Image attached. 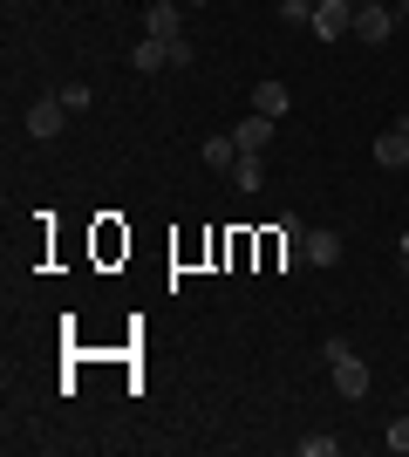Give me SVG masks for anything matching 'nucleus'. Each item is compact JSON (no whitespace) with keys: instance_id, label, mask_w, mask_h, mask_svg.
Segmentation results:
<instances>
[{"instance_id":"7","label":"nucleus","mask_w":409,"mask_h":457,"mask_svg":"<svg viewBox=\"0 0 409 457\" xmlns=\"http://www.w3.org/2000/svg\"><path fill=\"white\" fill-rule=\"evenodd\" d=\"M375 164H389V171H409V123H389V130L375 137Z\"/></svg>"},{"instance_id":"17","label":"nucleus","mask_w":409,"mask_h":457,"mask_svg":"<svg viewBox=\"0 0 409 457\" xmlns=\"http://www.w3.org/2000/svg\"><path fill=\"white\" fill-rule=\"evenodd\" d=\"M403 21H409V0H403Z\"/></svg>"},{"instance_id":"5","label":"nucleus","mask_w":409,"mask_h":457,"mask_svg":"<svg viewBox=\"0 0 409 457\" xmlns=\"http://www.w3.org/2000/svg\"><path fill=\"white\" fill-rule=\"evenodd\" d=\"M300 260H307V267H334V260H341V232L307 226V239H300Z\"/></svg>"},{"instance_id":"8","label":"nucleus","mask_w":409,"mask_h":457,"mask_svg":"<svg viewBox=\"0 0 409 457\" xmlns=\"http://www.w3.org/2000/svg\"><path fill=\"white\" fill-rule=\"evenodd\" d=\"M233 144H239V151H259V157H266V144H273V116H246V123H239V130H233Z\"/></svg>"},{"instance_id":"10","label":"nucleus","mask_w":409,"mask_h":457,"mask_svg":"<svg viewBox=\"0 0 409 457\" xmlns=\"http://www.w3.org/2000/svg\"><path fill=\"white\" fill-rule=\"evenodd\" d=\"M130 69H143V76H151V69H171V48L143 35V41H136V48H130Z\"/></svg>"},{"instance_id":"2","label":"nucleus","mask_w":409,"mask_h":457,"mask_svg":"<svg viewBox=\"0 0 409 457\" xmlns=\"http://www.w3.org/2000/svg\"><path fill=\"white\" fill-rule=\"evenodd\" d=\"M355 35V0H314V41Z\"/></svg>"},{"instance_id":"6","label":"nucleus","mask_w":409,"mask_h":457,"mask_svg":"<svg viewBox=\"0 0 409 457\" xmlns=\"http://www.w3.org/2000/svg\"><path fill=\"white\" fill-rule=\"evenodd\" d=\"M143 35H151V41H164V48H171V41H184V21H177V0H157L151 14H143Z\"/></svg>"},{"instance_id":"3","label":"nucleus","mask_w":409,"mask_h":457,"mask_svg":"<svg viewBox=\"0 0 409 457\" xmlns=\"http://www.w3.org/2000/svg\"><path fill=\"white\" fill-rule=\"evenodd\" d=\"M396 14L382 7V0H355V41H389Z\"/></svg>"},{"instance_id":"1","label":"nucleus","mask_w":409,"mask_h":457,"mask_svg":"<svg viewBox=\"0 0 409 457\" xmlns=\"http://www.w3.org/2000/svg\"><path fill=\"white\" fill-rule=\"evenodd\" d=\"M321 355H328V369H334V389H341L348 403H362V396H369V362H362V355H355L348 342H328Z\"/></svg>"},{"instance_id":"12","label":"nucleus","mask_w":409,"mask_h":457,"mask_svg":"<svg viewBox=\"0 0 409 457\" xmlns=\"http://www.w3.org/2000/svg\"><path fill=\"white\" fill-rule=\"evenodd\" d=\"M205 164H212V171H233V164H239V144H233V137H205Z\"/></svg>"},{"instance_id":"15","label":"nucleus","mask_w":409,"mask_h":457,"mask_svg":"<svg viewBox=\"0 0 409 457\" xmlns=\"http://www.w3.org/2000/svg\"><path fill=\"white\" fill-rule=\"evenodd\" d=\"M300 457H334V437H300Z\"/></svg>"},{"instance_id":"13","label":"nucleus","mask_w":409,"mask_h":457,"mask_svg":"<svg viewBox=\"0 0 409 457\" xmlns=\"http://www.w3.org/2000/svg\"><path fill=\"white\" fill-rule=\"evenodd\" d=\"M280 21L287 28H314V0H280Z\"/></svg>"},{"instance_id":"4","label":"nucleus","mask_w":409,"mask_h":457,"mask_svg":"<svg viewBox=\"0 0 409 457\" xmlns=\"http://www.w3.org/2000/svg\"><path fill=\"white\" fill-rule=\"evenodd\" d=\"M61 116H69V103H61V96H41V103H28V137H41V144H48V137L61 130Z\"/></svg>"},{"instance_id":"11","label":"nucleus","mask_w":409,"mask_h":457,"mask_svg":"<svg viewBox=\"0 0 409 457\" xmlns=\"http://www.w3.org/2000/svg\"><path fill=\"white\" fill-rule=\"evenodd\" d=\"M233 185H239V191H259V185H266V164H259V151H239Z\"/></svg>"},{"instance_id":"14","label":"nucleus","mask_w":409,"mask_h":457,"mask_svg":"<svg viewBox=\"0 0 409 457\" xmlns=\"http://www.w3.org/2000/svg\"><path fill=\"white\" fill-rule=\"evenodd\" d=\"M382 444H389L396 457H409V417H389V430H382Z\"/></svg>"},{"instance_id":"9","label":"nucleus","mask_w":409,"mask_h":457,"mask_svg":"<svg viewBox=\"0 0 409 457\" xmlns=\"http://www.w3.org/2000/svg\"><path fill=\"white\" fill-rule=\"evenodd\" d=\"M253 110H259V116H273V123H280V116L293 110V96H287V82H273V76H266V82H259V89H253Z\"/></svg>"},{"instance_id":"16","label":"nucleus","mask_w":409,"mask_h":457,"mask_svg":"<svg viewBox=\"0 0 409 457\" xmlns=\"http://www.w3.org/2000/svg\"><path fill=\"white\" fill-rule=\"evenodd\" d=\"M396 260H403V267H409V232H403V239H396Z\"/></svg>"}]
</instances>
